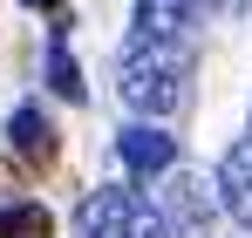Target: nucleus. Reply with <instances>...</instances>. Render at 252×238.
<instances>
[{"label":"nucleus","mask_w":252,"mask_h":238,"mask_svg":"<svg viewBox=\"0 0 252 238\" xmlns=\"http://www.w3.org/2000/svg\"><path fill=\"white\" fill-rule=\"evenodd\" d=\"M116 75H123V102L143 116H164L184 102V82H191V55L177 34H129V48L116 55Z\"/></svg>","instance_id":"f257e3e1"},{"label":"nucleus","mask_w":252,"mask_h":238,"mask_svg":"<svg viewBox=\"0 0 252 238\" xmlns=\"http://www.w3.org/2000/svg\"><path fill=\"white\" fill-rule=\"evenodd\" d=\"M48 82H55V95H68V102H82V68H75V55L55 41L48 48Z\"/></svg>","instance_id":"0eeeda50"},{"label":"nucleus","mask_w":252,"mask_h":238,"mask_svg":"<svg viewBox=\"0 0 252 238\" xmlns=\"http://www.w3.org/2000/svg\"><path fill=\"white\" fill-rule=\"evenodd\" d=\"M177 184H184V198H170V211H184V238H198L205 232V198H198L191 177H177Z\"/></svg>","instance_id":"6e6552de"},{"label":"nucleus","mask_w":252,"mask_h":238,"mask_svg":"<svg viewBox=\"0 0 252 238\" xmlns=\"http://www.w3.org/2000/svg\"><path fill=\"white\" fill-rule=\"evenodd\" d=\"M205 7H225V14H232V7H246V0H205Z\"/></svg>","instance_id":"9d476101"},{"label":"nucleus","mask_w":252,"mask_h":238,"mask_svg":"<svg viewBox=\"0 0 252 238\" xmlns=\"http://www.w3.org/2000/svg\"><path fill=\"white\" fill-rule=\"evenodd\" d=\"M7 136H14V150H21V157H48V122H41V109H14Z\"/></svg>","instance_id":"423d86ee"},{"label":"nucleus","mask_w":252,"mask_h":238,"mask_svg":"<svg viewBox=\"0 0 252 238\" xmlns=\"http://www.w3.org/2000/svg\"><path fill=\"white\" fill-rule=\"evenodd\" d=\"M218 204L252 232V136H239L225 150V163H218Z\"/></svg>","instance_id":"7ed1b4c3"},{"label":"nucleus","mask_w":252,"mask_h":238,"mask_svg":"<svg viewBox=\"0 0 252 238\" xmlns=\"http://www.w3.org/2000/svg\"><path fill=\"white\" fill-rule=\"evenodd\" d=\"M116 150H123V163L136 170V177H157V170L177 163V136H164V129H123Z\"/></svg>","instance_id":"20e7f679"},{"label":"nucleus","mask_w":252,"mask_h":238,"mask_svg":"<svg viewBox=\"0 0 252 238\" xmlns=\"http://www.w3.org/2000/svg\"><path fill=\"white\" fill-rule=\"evenodd\" d=\"M198 28V0H136V34H191Z\"/></svg>","instance_id":"39448f33"},{"label":"nucleus","mask_w":252,"mask_h":238,"mask_svg":"<svg viewBox=\"0 0 252 238\" xmlns=\"http://www.w3.org/2000/svg\"><path fill=\"white\" fill-rule=\"evenodd\" d=\"M82 238H170L157 204L136 191H95L82 204Z\"/></svg>","instance_id":"f03ea898"},{"label":"nucleus","mask_w":252,"mask_h":238,"mask_svg":"<svg viewBox=\"0 0 252 238\" xmlns=\"http://www.w3.org/2000/svg\"><path fill=\"white\" fill-rule=\"evenodd\" d=\"M7 238H48V211H34V204L7 211Z\"/></svg>","instance_id":"1a4fd4ad"},{"label":"nucleus","mask_w":252,"mask_h":238,"mask_svg":"<svg viewBox=\"0 0 252 238\" xmlns=\"http://www.w3.org/2000/svg\"><path fill=\"white\" fill-rule=\"evenodd\" d=\"M28 7H55V0H28Z\"/></svg>","instance_id":"9b49d317"}]
</instances>
